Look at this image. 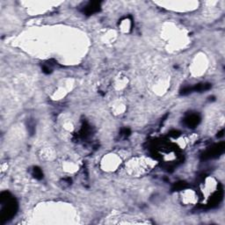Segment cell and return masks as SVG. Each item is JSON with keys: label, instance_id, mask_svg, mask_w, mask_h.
<instances>
[{"label": "cell", "instance_id": "cell-1", "mask_svg": "<svg viewBox=\"0 0 225 225\" xmlns=\"http://www.w3.org/2000/svg\"><path fill=\"white\" fill-rule=\"evenodd\" d=\"M223 149H224V144H223V143H222L218 145H216L215 148L211 149L206 154V156H208L209 158H214L216 156H219V154L223 153Z\"/></svg>", "mask_w": 225, "mask_h": 225}, {"label": "cell", "instance_id": "cell-2", "mask_svg": "<svg viewBox=\"0 0 225 225\" xmlns=\"http://www.w3.org/2000/svg\"><path fill=\"white\" fill-rule=\"evenodd\" d=\"M186 123L187 124L188 127H191V128H194L195 126H196L200 122V118L196 115V114H191L190 116L186 118L185 120Z\"/></svg>", "mask_w": 225, "mask_h": 225}, {"label": "cell", "instance_id": "cell-3", "mask_svg": "<svg viewBox=\"0 0 225 225\" xmlns=\"http://www.w3.org/2000/svg\"><path fill=\"white\" fill-rule=\"evenodd\" d=\"M99 10V5L98 3H91L85 9V12L87 14H92L93 12H96Z\"/></svg>", "mask_w": 225, "mask_h": 225}, {"label": "cell", "instance_id": "cell-4", "mask_svg": "<svg viewBox=\"0 0 225 225\" xmlns=\"http://www.w3.org/2000/svg\"><path fill=\"white\" fill-rule=\"evenodd\" d=\"M210 87H211L210 84H200V85H197L194 87V88H192V90L197 91V92H201V91L209 90Z\"/></svg>", "mask_w": 225, "mask_h": 225}, {"label": "cell", "instance_id": "cell-5", "mask_svg": "<svg viewBox=\"0 0 225 225\" xmlns=\"http://www.w3.org/2000/svg\"><path fill=\"white\" fill-rule=\"evenodd\" d=\"M34 177L37 178V179H41L42 178V176H43V174H42V172L41 171V169L40 168H34Z\"/></svg>", "mask_w": 225, "mask_h": 225}]
</instances>
